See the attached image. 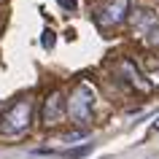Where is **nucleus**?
Returning <instances> with one entry per match:
<instances>
[{
    "label": "nucleus",
    "mask_w": 159,
    "mask_h": 159,
    "mask_svg": "<svg viewBox=\"0 0 159 159\" xmlns=\"http://www.w3.org/2000/svg\"><path fill=\"white\" fill-rule=\"evenodd\" d=\"M94 102H97V92H94L89 84H84V81H81V84L70 92V97H67V113H70V119H73L75 124L84 127L86 121L92 119Z\"/></svg>",
    "instance_id": "f257e3e1"
},
{
    "label": "nucleus",
    "mask_w": 159,
    "mask_h": 159,
    "mask_svg": "<svg viewBox=\"0 0 159 159\" xmlns=\"http://www.w3.org/2000/svg\"><path fill=\"white\" fill-rule=\"evenodd\" d=\"M3 124H0V129L6 135H19L25 132L27 127H30V121H33V100H27V97H22V100H16L14 105H11L6 113H3V119H0Z\"/></svg>",
    "instance_id": "f03ea898"
},
{
    "label": "nucleus",
    "mask_w": 159,
    "mask_h": 159,
    "mask_svg": "<svg viewBox=\"0 0 159 159\" xmlns=\"http://www.w3.org/2000/svg\"><path fill=\"white\" fill-rule=\"evenodd\" d=\"M65 116H67V97H65L62 89H54V92H49V94H46V100H43L41 121L46 127H57Z\"/></svg>",
    "instance_id": "7ed1b4c3"
},
{
    "label": "nucleus",
    "mask_w": 159,
    "mask_h": 159,
    "mask_svg": "<svg viewBox=\"0 0 159 159\" xmlns=\"http://www.w3.org/2000/svg\"><path fill=\"white\" fill-rule=\"evenodd\" d=\"M116 73L121 75L127 84L132 86V89H138L140 94H148V92H151V81L146 78V75H143V70H140L138 65H135L132 59H127V57H124V59H119Z\"/></svg>",
    "instance_id": "20e7f679"
},
{
    "label": "nucleus",
    "mask_w": 159,
    "mask_h": 159,
    "mask_svg": "<svg viewBox=\"0 0 159 159\" xmlns=\"http://www.w3.org/2000/svg\"><path fill=\"white\" fill-rule=\"evenodd\" d=\"M129 16V0H108L100 11H97V22L102 27H116L127 22Z\"/></svg>",
    "instance_id": "39448f33"
},
{
    "label": "nucleus",
    "mask_w": 159,
    "mask_h": 159,
    "mask_svg": "<svg viewBox=\"0 0 159 159\" xmlns=\"http://www.w3.org/2000/svg\"><path fill=\"white\" fill-rule=\"evenodd\" d=\"M129 25H132V30L138 35H143L148 27H154L159 22V16H157V11H151V8H138V11H129Z\"/></svg>",
    "instance_id": "423d86ee"
},
{
    "label": "nucleus",
    "mask_w": 159,
    "mask_h": 159,
    "mask_svg": "<svg viewBox=\"0 0 159 159\" xmlns=\"http://www.w3.org/2000/svg\"><path fill=\"white\" fill-rule=\"evenodd\" d=\"M143 41L148 43L151 49H159V22H157L154 27H148L146 33H143Z\"/></svg>",
    "instance_id": "0eeeda50"
},
{
    "label": "nucleus",
    "mask_w": 159,
    "mask_h": 159,
    "mask_svg": "<svg viewBox=\"0 0 159 159\" xmlns=\"http://www.w3.org/2000/svg\"><path fill=\"white\" fill-rule=\"evenodd\" d=\"M89 151H92V143H84V146H78V148H70L65 157H70V159H81V157H86Z\"/></svg>",
    "instance_id": "6e6552de"
},
{
    "label": "nucleus",
    "mask_w": 159,
    "mask_h": 159,
    "mask_svg": "<svg viewBox=\"0 0 159 159\" xmlns=\"http://www.w3.org/2000/svg\"><path fill=\"white\" fill-rule=\"evenodd\" d=\"M65 143H78V140H89V132L86 129H75V132H67L65 138H62Z\"/></svg>",
    "instance_id": "1a4fd4ad"
},
{
    "label": "nucleus",
    "mask_w": 159,
    "mask_h": 159,
    "mask_svg": "<svg viewBox=\"0 0 159 159\" xmlns=\"http://www.w3.org/2000/svg\"><path fill=\"white\" fill-rule=\"evenodd\" d=\"M41 46L43 49H54V33H51V30H43V38H41Z\"/></svg>",
    "instance_id": "9d476101"
},
{
    "label": "nucleus",
    "mask_w": 159,
    "mask_h": 159,
    "mask_svg": "<svg viewBox=\"0 0 159 159\" xmlns=\"http://www.w3.org/2000/svg\"><path fill=\"white\" fill-rule=\"evenodd\" d=\"M59 6H62V11H75L78 8V0H57Z\"/></svg>",
    "instance_id": "9b49d317"
},
{
    "label": "nucleus",
    "mask_w": 159,
    "mask_h": 159,
    "mask_svg": "<svg viewBox=\"0 0 159 159\" xmlns=\"http://www.w3.org/2000/svg\"><path fill=\"white\" fill-rule=\"evenodd\" d=\"M148 81H151V86H159V67H154V70H151Z\"/></svg>",
    "instance_id": "f8f14e48"
},
{
    "label": "nucleus",
    "mask_w": 159,
    "mask_h": 159,
    "mask_svg": "<svg viewBox=\"0 0 159 159\" xmlns=\"http://www.w3.org/2000/svg\"><path fill=\"white\" fill-rule=\"evenodd\" d=\"M154 129H159V116H157V119H154Z\"/></svg>",
    "instance_id": "ddd939ff"
}]
</instances>
